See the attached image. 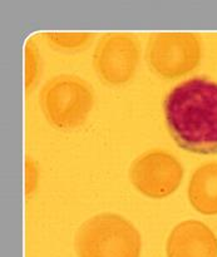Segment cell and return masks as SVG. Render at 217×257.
I'll use <instances>...</instances> for the list:
<instances>
[{"mask_svg": "<svg viewBox=\"0 0 217 257\" xmlns=\"http://www.w3.org/2000/svg\"><path fill=\"white\" fill-rule=\"evenodd\" d=\"M168 132L182 150L217 155V82L193 77L176 85L163 100Z\"/></svg>", "mask_w": 217, "mask_h": 257, "instance_id": "1", "label": "cell"}, {"mask_svg": "<svg viewBox=\"0 0 217 257\" xmlns=\"http://www.w3.org/2000/svg\"><path fill=\"white\" fill-rule=\"evenodd\" d=\"M74 246L78 257H140L142 240L125 217L100 213L80 226Z\"/></svg>", "mask_w": 217, "mask_h": 257, "instance_id": "2", "label": "cell"}, {"mask_svg": "<svg viewBox=\"0 0 217 257\" xmlns=\"http://www.w3.org/2000/svg\"><path fill=\"white\" fill-rule=\"evenodd\" d=\"M39 103L53 127L70 131L87 120L94 105V92L89 83L78 75L60 74L43 85Z\"/></svg>", "mask_w": 217, "mask_h": 257, "instance_id": "3", "label": "cell"}, {"mask_svg": "<svg viewBox=\"0 0 217 257\" xmlns=\"http://www.w3.org/2000/svg\"><path fill=\"white\" fill-rule=\"evenodd\" d=\"M202 44L192 33H160L148 39L146 58L151 69L165 79H176L200 64Z\"/></svg>", "mask_w": 217, "mask_h": 257, "instance_id": "4", "label": "cell"}, {"mask_svg": "<svg viewBox=\"0 0 217 257\" xmlns=\"http://www.w3.org/2000/svg\"><path fill=\"white\" fill-rule=\"evenodd\" d=\"M140 55L141 44L136 37L123 33L105 34L93 53V68L103 83L118 87L135 77Z\"/></svg>", "mask_w": 217, "mask_h": 257, "instance_id": "5", "label": "cell"}, {"mask_svg": "<svg viewBox=\"0 0 217 257\" xmlns=\"http://www.w3.org/2000/svg\"><path fill=\"white\" fill-rule=\"evenodd\" d=\"M130 178L146 197L166 198L176 192L183 178L181 163L165 151H150L133 161Z\"/></svg>", "mask_w": 217, "mask_h": 257, "instance_id": "6", "label": "cell"}, {"mask_svg": "<svg viewBox=\"0 0 217 257\" xmlns=\"http://www.w3.org/2000/svg\"><path fill=\"white\" fill-rule=\"evenodd\" d=\"M166 252L167 257H217V237L205 223L185 221L170 233Z\"/></svg>", "mask_w": 217, "mask_h": 257, "instance_id": "7", "label": "cell"}, {"mask_svg": "<svg viewBox=\"0 0 217 257\" xmlns=\"http://www.w3.org/2000/svg\"><path fill=\"white\" fill-rule=\"evenodd\" d=\"M188 198L202 215H217V162L206 163L195 171L188 186Z\"/></svg>", "mask_w": 217, "mask_h": 257, "instance_id": "8", "label": "cell"}, {"mask_svg": "<svg viewBox=\"0 0 217 257\" xmlns=\"http://www.w3.org/2000/svg\"><path fill=\"white\" fill-rule=\"evenodd\" d=\"M48 44L63 52H78L90 45L94 40L93 33H48L45 35Z\"/></svg>", "mask_w": 217, "mask_h": 257, "instance_id": "9", "label": "cell"}, {"mask_svg": "<svg viewBox=\"0 0 217 257\" xmlns=\"http://www.w3.org/2000/svg\"><path fill=\"white\" fill-rule=\"evenodd\" d=\"M39 74V53L37 45L28 43L25 48V84L27 90L32 89Z\"/></svg>", "mask_w": 217, "mask_h": 257, "instance_id": "10", "label": "cell"}, {"mask_svg": "<svg viewBox=\"0 0 217 257\" xmlns=\"http://www.w3.org/2000/svg\"><path fill=\"white\" fill-rule=\"evenodd\" d=\"M27 193L30 195L33 191L37 188V167H35V163L32 160L27 161Z\"/></svg>", "mask_w": 217, "mask_h": 257, "instance_id": "11", "label": "cell"}]
</instances>
